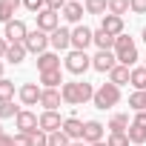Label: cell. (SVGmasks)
<instances>
[{
	"instance_id": "10",
	"label": "cell",
	"mask_w": 146,
	"mask_h": 146,
	"mask_svg": "<svg viewBox=\"0 0 146 146\" xmlns=\"http://www.w3.org/2000/svg\"><path fill=\"white\" fill-rule=\"evenodd\" d=\"M115 66H117L115 52H95V54H92V69L100 72V75H109Z\"/></svg>"
},
{
	"instance_id": "43",
	"label": "cell",
	"mask_w": 146,
	"mask_h": 146,
	"mask_svg": "<svg viewBox=\"0 0 146 146\" xmlns=\"http://www.w3.org/2000/svg\"><path fill=\"white\" fill-rule=\"evenodd\" d=\"M69 146H89V143H83V140H72Z\"/></svg>"
},
{
	"instance_id": "2",
	"label": "cell",
	"mask_w": 146,
	"mask_h": 146,
	"mask_svg": "<svg viewBox=\"0 0 146 146\" xmlns=\"http://www.w3.org/2000/svg\"><path fill=\"white\" fill-rule=\"evenodd\" d=\"M115 57H117V63L120 66H129V69H135V63L140 60V54H137V46H135V40L123 32L120 37H115Z\"/></svg>"
},
{
	"instance_id": "19",
	"label": "cell",
	"mask_w": 146,
	"mask_h": 146,
	"mask_svg": "<svg viewBox=\"0 0 146 146\" xmlns=\"http://www.w3.org/2000/svg\"><path fill=\"white\" fill-rule=\"evenodd\" d=\"M83 123H86V120H80V117H75V115L63 120V132L69 135V140H83Z\"/></svg>"
},
{
	"instance_id": "11",
	"label": "cell",
	"mask_w": 146,
	"mask_h": 146,
	"mask_svg": "<svg viewBox=\"0 0 146 146\" xmlns=\"http://www.w3.org/2000/svg\"><path fill=\"white\" fill-rule=\"evenodd\" d=\"M35 17H37V29H40V32H46V35H52L54 29H60V12L43 9V12H37Z\"/></svg>"
},
{
	"instance_id": "46",
	"label": "cell",
	"mask_w": 146,
	"mask_h": 146,
	"mask_svg": "<svg viewBox=\"0 0 146 146\" xmlns=\"http://www.w3.org/2000/svg\"><path fill=\"white\" fill-rule=\"evenodd\" d=\"M92 146H106V140H100V143H92Z\"/></svg>"
},
{
	"instance_id": "28",
	"label": "cell",
	"mask_w": 146,
	"mask_h": 146,
	"mask_svg": "<svg viewBox=\"0 0 146 146\" xmlns=\"http://www.w3.org/2000/svg\"><path fill=\"white\" fill-rule=\"evenodd\" d=\"M126 137H129V143L146 146V129H143V126H137V123H132V126L126 129Z\"/></svg>"
},
{
	"instance_id": "21",
	"label": "cell",
	"mask_w": 146,
	"mask_h": 146,
	"mask_svg": "<svg viewBox=\"0 0 146 146\" xmlns=\"http://www.w3.org/2000/svg\"><path fill=\"white\" fill-rule=\"evenodd\" d=\"M52 69H60V54L49 49V52L37 54V72H52Z\"/></svg>"
},
{
	"instance_id": "7",
	"label": "cell",
	"mask_w": 146,
	"mask_h": 146,
	"mask_svg": "<svg viewBox=\"0 0 146 146\" xmlns=\"http://www.w3.org/2000/svg\"><path fill=\"white\" fill-rule=\"evenodd\" d=\"M49 46H52V52H72V29L69 26H60V29H54L52 35H49Z\"/></svg>"
},
{
	"instance_id": "31",
	"label": "cell",
	"mask_w": 146,
	"mask_h": 146,
	"mask_svg": "<svg viewBox=\"0 0 146 146\" xmlns=\"http://www.w3.org/2000/svg\"><path fill=\"white\" fill-rule=\"evenodd\" d=\"M17 115H20V106H15V100L0 103V120H9V117H17Z\"/></svg>"
},
{
	"instance_id": "23",
	"label": "cell",
	"mask_w": 146,
	"mask_h": 146,
	"mask_svg": "<svg viewBox=\"0 0 146 146\" xmlns=\"http://www.w3.org/2000/svg\"><path fill=\"white\" fill-rule=\"evenodd\" d=\"M26 54H29V52H26V46H23V43H9V52H6V57H3V60H6V63H12V66H20V63L26 60Z\"/></svg>"
},
{
	"instance_id": "6",
	"label": "cell",
	"mask_w": 146,
	"mask_h": 146,
	"mask_svg": "<svg viewBox=\"0 0 146 146\" xmlns=\"http://www.w3.org/2000/svg\"><path fill=\"white\" fill-rule=\"evenodd\" d=\"M89 46H95V29L89 26H75L72 29V49H78V52H86Z\"/></svg>"
},
{
	"instance_id": "33",
	"label": "cell",
	"mask_w": 146,
	"mask_h": 146,
	"mask_svg": "<svg viewBox=\"0 0 146 146\" xmlns=\"http://www.w3.org/2000/svg\"><path fill=\"white\" fill-rule=\"evenodd\" d=\"M29 146H49V135H46L43 129H35V132L29 135Z\"/></svg>"
},
{
	"instance_id": "1",
	"label": "cell",
	"mask_w": 146,
	"mask_h": 146,
	"mask_svg": "<svg viewBox=\"0 0 146 146\" xmlns=\"http://www.w3.org/2000/svg\"><path fill=\"white\" fill-rule=\"evenodd\" d=\"M60 95H63V103H69V106H83L95 98V86L86 80H66L60 86Z\"/></svg>"
},
{
	"instance_id": "47",
	"label": "cell",
	"mask_w": 146,
	"mask_h": 146,
	"mask_svg": "<svg viewBox=\"0 0 146 146\" xmlns=\"http://www.w3.org/2000/svg\"><path fill=\"white\" fill-rule=\"evenodd\" d=\"M3 135H6V132H3V126H0V137H3Z\"/></svg>"
},
{
	"instance_id": "36",
	"label": "cell",
	"mask_w": 146,
	"mask_h": 146,
	"mask_svg": "<svg viewBox=\"0 0 146 146\" xmlns=\"http://www.w3.org/2000/svg\"><path fill=\"white\" fill-rule=\"evenodd\" d=\"M23 9H29V12H43L46 9V0H23Z\"/></svg>"
},
{
	"instance_id": "3",
	"label": "cell",
	"mask_w": 146,
	"mask_h": 146,
	"mask_svg": "<svg viewBox=\"0 0 146 146\" xmlns=\"http://www.w3.org/2000/svg\"><path fill=\"white\" fill-rule=\"evenodd\" d=\"M92 103H95V109H100V112L115 109V106L120 103V86H115V83H100V86L95 89Z\"/></svg>"
},
{
	"instance_id": "24",
	"label": "cell",
	"mask_w": 146,
	"mask_h": 146,
	"mask_svg": "<svg viewBox=\"0 0 146 146\" xmlns=\"http://www.w3.org/2000/svg\"><path fill=\"white\" fill-rule=\"evenodd\" d=\"M129 80H132V69H129V66H120V63H117V66L109 72V83H115V86H126Z\"/></svg>"
},
{
	"instance_id": "35",
	"label": "cell",
	"mask_w": 146,
	"mask_h": 146,
	"mask_svg": "<svg viewBox=\"0 0 146 146\" xmlns=\"http://www.w3.org/2000/svg\"><path fill=\"white\" fill-rule=\"evenodd\" d=\"M106 146H132L126 135H109L106 137Z\"/></svg>"
},
{
	"instance_id": "27",
	"label": "cell",
	"mask_w": 146,
	"mask_h": 146,
	"mask_svg": "<svg viewBox=\"0 0 146 146\" xmlns=\"http://www.w3.org/2000/svg\"><path fill=\"white\" fill-rule=\"evenodd\" d=\"M129 83L135 86V92H146V66H135L132 69V80Z\"/></svg>"
},
{
	"instance_id": "39",
	"label": "cell",
	"mask_w": 146,
	"mask_h": 146,
	"mask_svg": "<svg viewBox=\"0 0 146 146\" xmlns=\"http://www.w3.org/2000/svg\"><path fill=\"white\" fill-rule=\"evenodd\" d=\"M12 137H15V146H29V135L17 132V135H12Z\"/></svg>"
},
{
	"instance_id": "13",
	"label": "cell",
	"mask_w": 146,
	"mask_h": 146,
	"mask_svg": "<svg viewBox=\"0 0 146 146\" xmlns=\"http://www.w3.org/2000/svg\"><path fill=\"white\" fill-rule=\"evenodd\" d=\"M40 95H43V86H37V83H23L17 89V98H20L23 106H37L40 103Z\"/></svg>"
},
{
	"instance_id": "37",
	"label": "cell",
	"mask_w": 146,
	"mask_h": 146,
	"mask_svg": "<svg viewBox=\"0 0 146 146\" xmlns=\"http://www.w3.org/2000/svg\"><path fill=\"white\" fill-rule=\"evenodd\" d=\"M129 12L132 15H146V0H129Z\"/></svg>"
},
{
	"instance_id": "50",
	"label": "cell",
	"mask_w": 146,
	"mask_h": 146,
	"mask_svg": "<svg viewBox=\"0 0 146 146\" xmlns=\"http://www.w3.org/2000/svg\"><path fill=\"white\" fill-rule=\"evenodd\" d=\"M132 146H137V143H132Z\"/></svg>"
},
{
	"instance_id": "22",
	"label": "cell",
	"mask_w": 146,
	"mask_h": 146,
	"mask_svg": "<svg viewBox=\"0 0 146 146\" xmlns=\"http://www.w3.org/2000/svg\"><path fill=\"white\" fill-rule=\"evenodd\" d=\"M20 6H23V0H0V23L6 26L9 20H15Z\"/></svg>"
},
{
	"instance_id": "41",
	"label": "cell",
	"mask_w": 146,
	"mask_h": 146,
	"mask_svg": "<svg viewBox=\"0 0 146 146\" xmlns=\"http://www.w3.org/2000/svg\"><path fill=\"white\" fill-rule=\"evenodd\" d=\"M6 52H9V40H6V37H0V60L6 57Z\"/></svg>"
},
{
	"instance_id": "29",
	"label": "cell",
	"mask_w": 146,
	"mask_h": 146,
	"mask_svg": "<svg viewBox=\"0 0 146 146\" xmlns=\"http://www.w3.org/2000/svg\"><path fill=\"white\" fill-rule=\"evenodd\" d=\"M15 95H17V89H15V80L3 78V80H0V103H3V100H15Z\"/></svg>"
},
{
	"instance_id": "32",
	"label": "cell",
	"mask_w": 146,
	"mask_h": 146,
	"mask_svg": "<svg viewBox=\"0 0 146 146\" xmlns=\"http://www.w3.org/2000/svg\"><path fill=\"white\" fill-rule=\"evenodd\" d=\"M129 12V0H109V12L106 15H117V17H123Z\"/></svg>"
},
{
	"instance_id": "8",
	"label": "cell",
	"mask_w": 146,
	"mask_h": 146,
	"mask_svg": "<svg viewBox=\"0 0 146 146\" xmlns=\"http://www.w3.org/2000/svg\"><path fill=\"white\" fill-rule=\"evenodd\" d=\"M15 126H17V132L32 135L35 129H40V115L32 112V109H20V115L15 117Z\"/></svg>"
},
{
	"instance_id": "26",
	"label": "cell",
	"mask_w": 146,
	"mask_h": 146,
	"mask_svg": "<svg viewBox=\"0 0 146 146\" xmlns=\"http://www.w3.org/2000/svg\"><path fill=\"white\" fill-rule=\"evenodd\" d=\"M83 9H86V15L103 17V15L109 12V0H83Z\"/></svg>"
},
{
	"instance_id": "16",
	"label": "cell",
	"mask_w": 146,
	"mask_h": 146,
	"mask_svg": "<svg viewBox=\"0 0 146 146\" xmlns=\"http://www.w3.org/2000/svg\"><path fill=\"white\" fill-rule=\"evenodd\" d=\"M60 103H63L60 89H43V95H40V106H43V112H57Z\"/></svg>"
},
{
	"instance_id": "18",
	"label": "cell",
	"mask_w": 146,
	"mask_h": 146,
	"mask_svg": "<svg viewBox=\"0 0 146 146\" xmlns=\"http://www.w3.org/2000/svg\"><path fill=\"white\" fill-rule=\"evenodd\" d=\"M100 29L109 32L112 37H120V35H123V17H117V15H103V17H100Z\"/></svg>"
},
{
	"instance_id": "40",
	"label": "cell",
	"mask_w": 146,
	"mask_h": 146,
	"mask_svg": "<svg viewBox=\"0 0 146 146\" xmlns=\"http://www.w3.org/2000/svg\"><path fill=\"white\" fill-rule=\"evenodd\" d=\"M132 123H137V126H143V129H146V112H135Z\"/></svg>"
},
{
	"instance_id": "12",
	"label": "cell",
	"mask_w": 146,
	"mask_h": 146,
	"mask_svg": "<svg viewBox=\"0 0 146 146\" xmlns=\"http://www.w3.org/2000/svg\"><path fill=\"white\" fill-rule=\"evenodd\" d=\"M83 15H86L83 3H75V0H69V3L63 6V12H60V17H63L69 26H80V23H83Z\"/></svg>"
},
{
	"instance_id": "38",
	"label": "cell",
	"mask_w": 146,
	"mask_h": 146,
	"mask_svg": "<svg viewBox=\"0 0 146 146\" xmlns=\"http://www.w3.org/2000/svg\"><path fill=\"white\" fill-rule=\"evenodd\" d=\"M66 3H69V0H46V9H52V12H63Z\"/></svg>"
},
{
	"instance_id": "48",
	"label": "cell",
	"mask_w": 146,
	"mask_h": 146,
	"mask_svg": "<svg viewBox=\"0 0 146 146\" xmlns=\"http://www.w3.org/2000/svg\"><path fill=\"white\" fill-rule=\"evenodd\" d=\"M143 66H146V57H143Z\"/></svg>"
},
{
	"instance_id": "49",
	"label": "cell",
	"mask_w": 146,
	"mask_h": 146,
	"mask_svg": "<svg viewBox=\"0 0 146 146\" xmlns=\"http://www.w3.org/2000/svg\"><path fill=\"white\" fill-rule=\"evenodd\" d=\"M75 3H80V0H75Z\"/></svg>"
},
{
	"instance_id": "5",
	"label": "cell",
	"mask_w": 146,
	"mask_h": 146,
	"mask_svg": "<svg viewBox=\"0 0 146 146\" xmlns=\"http://www.w3.org/2000/svg\"><path fill=\"white\" fill-rule=\"evenodd\" d=\"M23 46H26V52H29V54H43V52H49V49H52V46H49V35H46V32H40V29H32V32L26 35Z\"/></svg>"
},
{
	"instance_id": "4",
	"label": "cell",
	"mask_w": 146,
	"mask_h": 146,
	"mask_svg": "<svg viewBox=\"0 0 146 146\" xmlns=\"http://www.w3.org/2000/svg\"><path fill=\"white\" fill-rule=\"evenodd\" d=\"M63 69L69 72V75H75V78H83L86 72L92 69V57H89V52H78V49L66 52V57H63Z\"/></svg>"
},
{
	"instance_id": "9",
	"label": "cell",
	"mask_w": 146,
	"mask_h": 146,
	"mask_svg": "<svg viewBox=\"0 0 146 146\" xmlns=\"http://www.w3.org/2000/svg\"><path fill=\"white\" fill-rule=\"evenodd\" d=\"M26 35H29V26H26L20 17H15V20H9V23L3 26V37H6L9 43H23Z\"/></svg>"
},
{
	"instance_id": "34",
	"label": "cell",
	"mask_w": 146,
	"mask_h": 146,
	"mask_svg": "<svg viewBox=\"0 0 146 146\" xmlns=\"http://www.w3.org/2000/svg\"><path fill=\"white\" fill-rule=\"evenodd\" d=\"M69 143H72V140H69V135H66L63 129H60V132H52V135H49V146H69Z\"/></svg>"
},
{
	"instance_id": "14",
	"label": "cell",
	"mask_w": 146,
	"mask_h": 146,
	"mask_svg": "<svg viewBox=\"0 0 146 146\" xmlns=\"http://www.w3.org/2000/svg\"><path fill=\"white\" fill-rule=\"evenodd\" d=\"M103 135H106V126L100 123V120H86L83 123V143H100L103 140Z\"/></svg>"
},
{
	"instance_id": "20",
	"label": "cell",
	"mask_w": 146,
	"mask_h": 146,
	"mask_svg": "<svg viewBox=\"0 0 146 146\" xmlns=\"http://www.w3.org/2000/svg\"><path fill=\"white\" fill-rule=\"evenodd\" d=\"M63 80V69H52V72H40V86L43 89H60Z\"/></svg>"
},
{
	"instance_id": "30",
	"label": "cell",
	"mask_w": 146,
	"mask_h": 146,
	"mask_svg": "<svg viewBox=\"0 0 146 146\" xmlns=\"http://www.w3.org/2000/svg\"><path fill=\"white\" fill-rule=\"evenodd\" d=\"M129 109L132 112H146V92H132L129 95Z\"/></svg>"
},
{
	"instance_id": "25",
	"label": "cell",
	"mask_w": 146,
	"mask_h": 146,
	"mask_svg": "<svg viewBox=\"0 0 146 146\" xmlns=\"http://www.w3.org/2000/svg\"><path fill=\"white\" fill-rule=\"evenodd\" d=\"M95 46H98V52H112V49H115V37L98 26V29H95Z\"/></svg>"
},
{
	"instance_id": "45",
	"label": "cell",
	"mask_w": 146,
	"mask_h": 146,
	"mask_svg": "<svg viewBox=\"0 0 146 146\" xmlns=\"http://www.w3.org/2000/svg\"><path fill=\"white\" fill-rule=\"evenodd\" d=\"M0 80H3V60H0Z\"/></svg>"
},
{
	"instance_id": "15",
	"label": "cell",
	"mask_w": 146,
	"mask_h": 146,
	"mask_svg": "<svg viewBox=\"0 0 146 146\" xmlns=\"http://www.w3.org/2000/svg\"><path fill=\"white\" fill-rule=\"evenodd\" d=\"M63 120H66V117H60V112H40V129H43L46 135L60 132V129H63Z\"/></svg>"
},
{
	"instance_id": "44",
	"label": "cell",
	"mask_w": 146,
	"mask_h": 146,
	"mask_svg": "<svg viewBox=\"0 0 146 146\" xmlns=\"http://www.w3.org/2000/svg\"><path fill=\"white\" fill-rule=\"evenodd\" d=\"M140 40H143V43H146V26H143V32H140Z\"/></svg>"
},
{
	"instance_id": "17",
	"label": "cell",
	"mask_w": 146,
	"mask_h": 146,
	"mask_svg": "<svg viewBox=\"0 0 146 146\" xmlns=\"http://www.w3.org/2000/svg\"><path fill=\"white\" fill-rule=\"evenodd\" d=\"M129 126H132V120H129V115H126V112L112 115V117H109V123H106L109 135H126V129H129Z\"/></svg>"
},
{
	"instance_id": "42",
	"label": "cell",
	"mask_w": 146,
	"mask_h": 146,
	"mask_svg": "<svg viewBox=\"0 0 146 146\" xmlns=\"http://www.w3.org/2000/svg\"><path fill=\"white\" fill-rule=\"evenodd\" d=\"M0 146H15V137L12 135H3V137H0Z\"/></svg>"
}]
</instances>
